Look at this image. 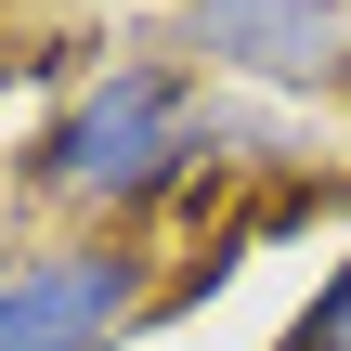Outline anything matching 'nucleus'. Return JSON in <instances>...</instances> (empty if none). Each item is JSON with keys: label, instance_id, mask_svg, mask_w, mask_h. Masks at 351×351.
I'll list each match as a JSON object with an SVG mask.
<instances>
[{"label": "nucleus", "instance_id": "f257e3e1", "mask_svg": "<svg viewBox=\"0 0 351 351\" xmlns=\"http://www.w3.org/2000/svg\"><path fill=\"white\" fill-rule=\"evenodd\" d=\"M221 91L182 65V52H117L104 78H78V104L39 130V195L52 208H78V221H104V234H130V221H156L195 169H221Z\"/></svg>", "mask_w": 351, "mask_h": 351}, {"label": "nucleus", "instance_id": "f03ea898", "mask_svg": "<svg viewBox=\"0 0 351 351\" xmlns=\"http://www.w3.org/2000/svg\"><path fill=\"white\" fill-rule=\"evenodd\" d=\"M156 313V274L130 234H52L0 274V351H117Z\"/></svg>", "mask_w": 351, "mask_h": 351}, {"label": "nucleus", "instance_id": "7ed1b4c3", "mask_svg": "<svg viewBox=\"0 0 351 351\" xmlns=\"http://www.w3.org/2000/svg\"><path fill=\"white\" fill-rule=\"evenodd\" d=\"M195 78H261V91H351V13L339 0H169Z\"/></svg>", "mask_w": 351, "mask_h": 351}, {"label": "nucleus", "instance_id": "20e7f679", "mask_svg": "<svg viewBox=\"0 0 351 351\" xmlns=\"http://www.w3.org/2000/svg\"><path fill=\"white\" fill-rule=\"evenodd\" d=\"M274 351H351V247H339V274L287 313V339H274Z\"/></svg>", "mask_w": 351, "mask_h": 351}, {"label": "nucleus", "instance_id": "39448f33", "mask_svg": "<svg viewBox=\"0 0 351 351\" xmlns=\"http://www.w3.org/2000/svg\"><path fill=\"white\" fill-rule=\"evenodd\" d=\"M339 13H351V0H339Z\"/></svg>", "mask_w": 351, "mask_h": 351}]
</instances>
